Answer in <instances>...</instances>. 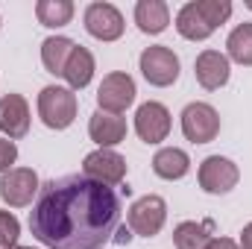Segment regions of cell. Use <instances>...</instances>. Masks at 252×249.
Listing matches in <instances>:
<instances>
[{"instance_id": "cell-2", "label": "cell", "mask_w": 252, "mask_h": 249, "mask_svg": "<svg viewBox=\"0 0 252 249\" xmlns=\"http://www.w3.org/2000/svg\"><path fill=\"white\" fill-rule=\"evenodd\" d=\"M76 112H79V103H76V94L70 88L62 85H47L41 88L38 94V118L47 129H67V126L76 121Z\"/></svg>"}, {"instance_id": "cell-31", "label": "cell", "mask_w": 252, "mask_h": 249, "mask_svg": "<svg viewBox=\"0 0 252 249\" xmlns=\"http://www.w3.org/2000/svg\"><path fill=\"white\" fill-rule=\"evenodd\" d=\"M0 27H3V21H0Z\"/></svg>"}, {"instance_id": "cell-7", "label": "cell", "mask_w": 252, "mask_h": 249, "mask_svg": "<svg viewBox=\"0 0 252 249\" xmlns=\"http://www.w3.org/2000/svg\"><path fill=\"white\" fill-rule=\"evenodd\" d=\"M135 79L124 73V70H115L109 76H103L100 88H97V106L103 112H112V115H124L126 109L135 103Z\"/></svg>"}, {"instance_id": "cell-13", "label": "cell", "mask_w": 252, "mask_h": 249, "mask_svg": "<svg viewBox=\"0 0 252 249\" xmlns=\"http://www.w3.org/2000/svg\"><path fill=\"white\" fill-rule=\"evenodd\" d=\"M0 132L9 141H18L30 132V106L21 94H6L0 97Z\"/></svg>"}, {"instance_id": "cell-17", "label": "cell", "mask_w": 252, "mask_h": 249, "mask_svg": "<svg viewBox=\"0 0 252 249\" xmlns=\"http://www.w3.org/2000/svg\"><path fill=\"white\" fill-rule=\"evenodd\" d=\"M94 53L88 50V47H73V53H70V59L64 64V79H67V88L70 91H82V88H88V82L94 79Z\"/></svg>"}, {"instance_id": "cell-18", "label": "cell", "mask_w": 252, "mask_h": 249, "mask_svg": "<svg viewBox=\"0 0 252 249\" xmlns=\"http://www.w3.org/2000/svg\"><path fill=\"white\" fill-rule=\"evenodd\" d=\"M211 235H214V223L211 220H202V223L185 220V223H179L173 229V244H176V249H205Z\"/></svg>"}, {"instance_id": "cell-6", "label": "cell", "mask_w": 252, "mask_h": 249, "mask_svg": "<svg viewBox=\"0 0 252 249\" xmlns=\"http://www.w3.org/2000/svg\"><path fill=\"white\" fill-rule=\"evenodd\" d=\"M38 176L30 167H12L0 176V199L9 208H27L35 196H38Z\"/></svg>"}, {"instance_id": "cell-10", "label": "cell", "mask_w": 252, "mask_h": 249, "mask_svg": "<svg viewBox=\"0 0 252 249\" xmlns=\"http://www.w3.org/2000/svg\"><path fill=\"white\" fill-rule=\"evenodd\" d=\"M82 176L100 182V185H121L126 179V158L115 150H94L82 161Z\"/></svg>"}, {"instance_id": "cell-27", "label": "cell", "mask_w": 252, "mask_h": 249, "mask_svg": "<svg viewBox=\"0 0 252 249\" xmlns=\"http://www.w3.org/2000/svg\"><path fill=\"white\" fill-rule=\"evenodd\" d=\"M129 241H132V229H129V226H121V229L115 232V241H112V244H121V247H124Z\"/></svg>"}, {"instance_id": "cell-16", "label": "cell", "mask_w": 252, "mask_h": 249, "mask_svg": "<svg viewBox=\"0 0 252 249\" xmlns=\"http://www.w3.org/2000/svg\"><path fill=\"white\" fill-rule=\"evenodd\" d=\"M135 24L144 35H158L170 24V9L164 0H138L135 6Z\"/></svg>"}, {"instance_id": "cell-14", "label": "cell", "mask_w": 252, "mask_h": 249, "mask_svg": "<svg viewBox=\"0 0 252 249\" xmlns=\"http://www.w3.org/2000/svg\"><path fill=\"white\" fill-rule=\"evenodd\" d=\"M88 135L100 150H112L115 144H121L126 138V118L97 109L91 115V121H88Z\"/></svg>"}, {"instance_id": "cell-19", "label": "cell", "mask_w": 252, "mask_h": 249, "mask_svg": "<svg viewBox=\"0 0 252 249\" xmlns=\"http://www.w3.org/2000/svg\"><path fill=\"white\" fill-rule=\"evenodd\" d=\"M73 41L70 38H64V35H50V38H44L41 41V64L47 67V73H53V76H62L64 73V64L70 59V53H73Z\"/></svg>"}, {"instance_id": "cell-24", "label": "cell", "mask_w": 252, "mask_h": 249, "mask_svg": "<svg viewBox=\"0 0 252 249\" xmlns=\"http://www.w3.org/2000/svg\"><path fill=\"white\" fill-rule=\"evenodd\" d=\"M18 238H21V223L12 211H0V247L12 249L18 247Z\"/></svg>"}, {"instance_id": "cell-25", "label": "cell", "mask_w": 252, "mask_h": 249, "mask_svg": "<svg viewBox=\"0 0 252 249\" xmlns=\"http://www.w3.org/2000/svg\"><path fill=\"white\" fill-rule=\"evenodd\" d=\"M15 161H18V147H15V141H9V138L0 135V176H3L6 170H12Z\"/></svg>"}, {"instance_id": "cell-12", "label": "cell", "mask_w": 252, "mask_h": 249, "mask_svg": "<svg viewBox=\"0 0 252 249\" xmlns=\"http://www.w3.org/2000/svg\"><path fill=\"white\" fill-rule=\"evenodd\" d=\"M193 73H196V82L205 91H220L232 76L229 56H223L220 50H202L193 62Z\"/></svg>"}, {"instance_id": "cell-30", "label": "cell", "mask_w": 252, "mask_h": 249, "mask_svg": "<svg viewBox=\"0 0 252 249\" xmlns=\"http://www.w3.org/2000/svg\"><path fill=\"white\" fill-rule=\"evenodd\" d=\"M247 6H250V9H252V0H247Z\"/></svg>"}, {"instance_id": "cell-20", "label": "cell", "mask_w": 252, "mask_h": 249, "mask_svg": "<svg viewBox=\"0 0 252 249\" xmlns=\"http://www.w3.org/2000/svg\"><path fill=\"white\" fill-rule=\"evenodd\" d=\"M176 30H179V35L188 38V41H205V38H211V32H214V27L196 12L193 3H185V6L179 9V15H176Z\"/></svg>"}, {"instance_id": "cell-21", "label": "cell", "mask_w": 252, "mask_h": 249, "mask_svg": "<svg viewBox=\"0 0 252 249\" xmlns=\"http://www.w3.org/2000/svg\"><path fill=\"white\" fill-rule=\"evenodd\" d=\"M35 18L47 30H59L73 21V3L70 0H38L35 3Z\"/></svg>"}, {"instance_id": "cell-8", "label": "cell", "mask_w": 252, "mask_h": 249, "mask_svg": "<svg viewBox=\"0 0 252 249\" xmlns=\"http://www.w3.org/2000/svg\"><path fill=\"white\" fill-rule=\"evenodd\" d=\"M196 179H199V187H202L205 193L220 196V193H229L232 187L238 185L241 170H238V164H235L232 158H223V156H208V158L199 164Z\"/></svg>"}, {"instance_id": "cell-26", "label": "cell", "mask_w": 252, "mask_h": 249, "mask_svg": "<svg viewBox=\"0 0 252 249\" xmlns=\"http://www.w3.org/2000/svg\"><path fill=\"white\" fill-rule=\"evenodd\" d=\"M205 249H241V247H238L235 241H229V238H211Z\"/></svg>"}, {"instance_id": "cell-22", "label": "cell", "mask_w": 252, "mask_h": 249, "mask_svg": "<svg viewBox=\"0 0 252 249\" xmlns=\"http://www.w3.org/2000/svg\"><path fill=\"white\" fill-rule=\"evenodd\" d=\"M226 53L229 59L244 67H252V24H238L229 38H226Z\"/></svg>"}, {"instance_id": "cell-11", "label": "cell", "mask_w": 252, "mask_h": 249, "mask_svg": "<svg viewBox=\"0 0 252 249\" xmlns=\"http://www.w3.org/2000/svg\"><path fill=\"white\" fill-rule=\"evenodd\" d=\"M170 126H173V121H170L167 106H161L156 100L138 106V112H135V132H138V138L144 144H161V141H167Z\"/></svg>"}, {"instance_id": "cell-23", "label": "cell", "mask_w": 252, "mask_h": 249, "mask_svg": "<svg viewBox=\"0 0 252 249\" xmlns=\"http://www.w3.org/2000/svg\"><path fill=\"white\" fill-rule=\"evenodd\" d=\"M193 6H196V12L217 30V27H223L229 18H232V12H235V6L229 3V0H193Z\"/></svg>"}, {"instance_id": "cell-5", "label": "cell", "mask_w": 252, "mask_h": 249, "mask_svg": "<svg viewBox=\"0 0 252 249\" xmlns=\"http://www.w3.org/2000/svg\"><path fill=\"white\" fill-rule=\"evenodd\" d=\"M182 135L190 144H211L220 135V115L208 103H188L182 109Z\"/></svg>"}, {"instance_id": "cell-28", "label": "cell", "mask_w": 252, "mask_h": 249, "mask_svg": "<svg viewBox=\"0 0 252 249\" xmlns=\"http://www.w3.org/2000/svg\"><path fill=\"white\" fill-rule=\"evenodd\" d=\"M241 249H252V223H247L244 226V232H241V244H238Z\"/></svg>"}, {"instance_id": "cell-1", "label": "cell", "mask_w": 252, "mask_h": 249, "mask_svg": "<svg viewBox=\"0 0 252 249\" xmlns=\"http://www.w3.org/2000/svg\"><path fill=\"white\" fill-rule=\"evenodd\" d=\"M121 196L82 173L44 182L32 211L30 232L47 249H103L121 229Z\"/></svg>"}, {"instance_id": "cell-3", "label": "cell", "mask_w": 252, "mask_h": 249, "mask_svg": "<svg viewBox=\"0 0 252 249\" xmlns=\"http://www.w3.org/2000/svg\"><path fill=\"white\" fill-rule=\"evenodd\" d=\"M126 220H129L132 235H138V238H156V235L164 229V220H167V202H164L158 193L138 196V199L129 205Z\"/></svg>"}, {"instance_id": "cell-4", "label": "cell", "mask_w": 252, "mask_h": 249, "mask_svg": "<svg viewBox=\"0 0 252 249\" xmlns=\"http://www.w3.org/2000/svg\"><path fill=\"white\" fill-rule=\"evenodd\" d=\"M138 64H141L144 79H147L150 85H156V88H170V85L179 79V56H176L170 47H164V44L147 47V50L141 53Z\"/></svg>"}, {"instance_id": "cell-15", "label": "cell", "mask_w": 252, "mask_h": 249, "mask_svg": "<svg viewBox=\"0 0 252 249\" xmlns=\"http://www.w3.org/2000/svg\"><path fill=\"white\" fill-rule=\"evenodd\" d=\"M153 170L158 179H167V182H176V179H185L190 170V158L185 150L179 147H161L156 156H153Z\"/></svg>"}, {"instance_id": "cell-29", "label": "cell", "mask_w": 252, "mask_h": 249, "mask_svg": "<svg viewBox=\"0 0 252 249\" xmlns=\"http://www.w3.org/2000/svg\"><path fill=\"white\" fill-rule=\"evenodd\" d=\"M12 249H32V247H12Z\"/></svg>"}, {"instance_id": "cell-9", "label": "cell", "mask_w": 252, "mask_h": 249, "mask_svg": "<svg viewBox=\"0 0 252 249\" xmlns=\"http://www.w3.org/2000/svg\"><path fill=\"white\" fill-rule=\"evenodd\" d=\"M82 21H85L88 35H94L97 41H118L126 30L121 9L112 3H88Z\"/></svg>"}]
</instances>
